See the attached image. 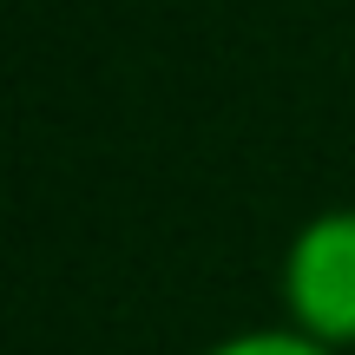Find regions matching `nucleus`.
<instances>
[{
    "instance_id": "1",
    "label": "nucleus",
    "mask_w": 355,
    "mask_h": 355,
    "mask_svg": "<svg viewBox=\"0 0 355 355\" xmlns=\"http://www.w3.org/2000/svg\"><path fill=\"white\" fill-rule=\"evenodd\" d=\"M277 290L290 329H303L309 343L336 355H355V204L316 211L296 230L283 250Z\"/></svg>"
},
{
    "instance_id": "2",
    "label": "nucleus",
    "mask_w": 355,
    "mask_h": 355,
    "mask_svg": "<svg viewBox=\"0 0 355 355\" xmlns=\"http://www.w3.org/2000/svg\"><path fill=\"white\" fill-rule=\"evenodd\" d=\"M204 355H336V349H322V343H309L303 329H237V336H224V343H211Z\"/></svg>"
}]
</instances>
